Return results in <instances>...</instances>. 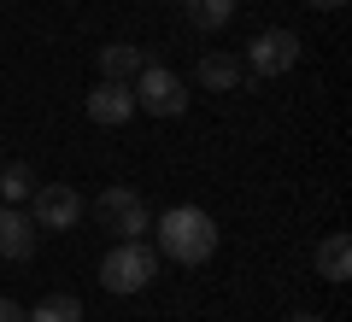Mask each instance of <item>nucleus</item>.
<instances>
[{"label":"nucleus","mask_w":352,"mask_h":322,"mask_svg":"<svg viewBox=\"0 0 352 322\" xmlns=\"http://www.w3.org/2000/svg\"><path fill=\"white\" fill-rule=\"evenodd\" d=\"M153 235H159V258H170V264H206L217 252V240H223V229H217V217L206 205H170L153 223Z\"/></svg>","instance_id":"1"},{"label":"nucleus","mask_w":352,"mask_h":322,"mask_svg":"<svg viewBox=\"0 0 352 322\" xmlns=\"http://www.w3.org/2000/svg\"><path fill=\"white\" fill-rule=\"evenodd\" d=\"M153 275H159V252L147 240H118L100 258V287L106 293H141Z\"/></svg>","instance_id":"2"},{"label":"nucleus","mask_w":352,"mask_h":322,"mask_svg":"<svg viewBox=\"0 0 352 322\" xmlns=\"http://www.w3.org/2000/svg\"><path fill=\"white\" fill-rule=\"evenodd\" d=\"M129 88H135V112H153V117H182V112H188V88H182V76H176L170 65H159V59L141 65V76Z\"/></svg>","instance_id":"3"},{"label":"nucleus","mask_w":352,"mask_h":322,"mask_svg":"<svg viewBox=\"0 0 352 322\" xmlns=\"http://www.w3.org/2000/svg\"><path fill=\"white\" fill-rule=\"evenodd\" d=\"M94 217H100V229L106 235H118V240H141L153 229V211H147V199L135 194V187H100V199H94Z\"/></svg>","instance_id":"4"},{"label":"nucleus","mask_w":352,"mask_h":322,"mask_svg":"<svg viewBox=\"0 0 352 322\" xmlns=\"http://www.w3.org/2000/svg\"><path fill=\"white\" fill-rule=\"evenodd\" d=\"M247 76H288L294 65H300V36L294 30H258V36L247 41Z\"/></svg>","instance_id":"5"},{"label":"nucleus","mask_w":352,"mask_h":322,"mask_svg":"<svg viewBox=\"0 0 352 322\" xmlns=\"http://www.w3.org/2000/svg\"><path fill=\"white\" fill-rule=\"evenodd\" d=\"M30 223L41 229V235H65V229L82 223V199H76V187L65 182H47L30 194Z\"/></svg>","instance_id":"6"},{"label":"nucleus","mask_w":352,"mask_h":322,"mask_svg":"<svg viewBox=\"0 0 352 322\" xmlns=\"http://www.w3.org/2000/svg\"><path fill=\"white\" fill-rule=\"evenodd\" d=\"M82 112L94 117L100 129H118V124H129V117H135V88H129V82H112V76H100V82L82 94Z\"/></svg>","instance_id":"7"},{"label":"nucleus","mask_w":352,"mask_h":322,"mask_svg":"<svg viewBox=\"0 0 352 322\" xmlns=\"http://www.w3.org/2000/svg\"><path fill=\"white\" fill-rule=\"evenodd\" d=\"M36 246H41V229L30 223V211L24 205H0V258L24 264V258H36Z\"/></svg>","instance_id":"8"},{"label":"nucleus","mask_w":352,"mask_h":322,"mask_svg":"<svg viewBox=\"0 0 352 322\" xmlns=\"http://www.w3.org/2000/svg\"><path fill=\"white\" fill-rule=\"evenodd\" d=\"M194 76H200V88H206V94H235V88H241V76H247V65H241L235 53L212 47L200 65H194Z\"/></svg>","instance_id":"9"},{"label":"nucleus","mask_w":352,"mask_h":322,"mask_svg":"<svg viewBox=\"0 0 352 322\" xmlns=\"http://www.w3.org/2000/svg\"><path fill=\"white\" fill-rule=\"evenodd\" d=\"M311 264H317V275L323 281H352V240L346 235H323L317 240V252H311Z\"/></svg>","instance_id":"10"},{"label":"nucleus","mask_w":352,"mask_h":322,"mask_svg":"<svg viewBox=\"0 0 352 322\" xmlns=\"http://www.w3.org/2000/svg\"><path fill=\"white\" fill-rule=\"evenodd\" d=\"M141 65H147V47H135V41H106L100 47V76H112V82H135Z\"/></svg>","instance_id":"11"},{"label":"nucleus","mask_w":352,"mask_h":322,"mask_svg":"<svg viewBox=\"0 0 352 322\" xmlns=\"http://www.w3.org/2000/svg\"><path fill=\"white\" fill-rule=\"evenodd\" d=\"M182 6V18H188L200 36H212V30H223L229 18H235V0H176Z\"/></svg>","instance_id":"12"},{"label":"nucleus","mask_w":352,"mask_h":322,"mask_svg":"<svg viewBox=\"0 0 352 322\" xmlns=\"http://www.w3.org/2000/svg\"><path fill=\"white\" fill-rule=\"evenodd\" d=\"M24 322H82V299L47 293V299H36V310H24Z\"/></svg>","instance_id":"13"},{"label":"nucleus","mask_w":352,"mask_h":322,"mask_svg":"<svg viewBox=\"0 0 352 322\" xmlns=\"http://www.w3.org/2000/svg\"><path fill=\"white\" fill-rule=\"evenodd\" d=\"M30 194H36V170L30 164H0V199L6 205H30Z\"/></svg>","instance_id":"14"},{"label":"nucleus","mask_w":352,"mask_h":322,"mask_svg":"<svg viewBox=\"0 0 352 322\" xmlns=\"http://www.w3.org/2000/svg\"><path fill=\"white\" fill-rule=\"evenodd\" d=\"M0 322H24V305H18V299H6V293H0Z\"/></svg>","instance_id":"15"},{"label":"nucleus","mask_w":352,"mask_h":322,"mask_svg":"<svg viewBox=\"0 0 352 322\" xmlns=\"http://www.w3.org/2000/svg\"><path fill=\"white\" fill-rule=\"evenodd\" d=\"M305 6H317V12H340L346 0H305Z\"/></svg>","instance_id":"16"},{"label":"nucleus","mask_w":352,"mask_h":322,"mask_svg":"<svg viewBox=\"0 0 352 322\" xmlns=\"http://www.w3.org/2000/svg\"><path fill=\"white\" fill-rule=\"evenodd\" d=\"M288 322H329V317H317V310H294Z\"/></svg>","instance_id":"17"},{"label":"nucleus","mask_w":352,"mask_h":322,"mask_svg":"<svg viewBox=\"0 0 352 322\" xmlns=\"http://www.w3.org/2000/svg\"><path fill=\"white\" fill-rule=\"evenodd\" d=\"M0 164H6V152H0Z\"/></svg>","instance_id":"18"}]
</instances>
